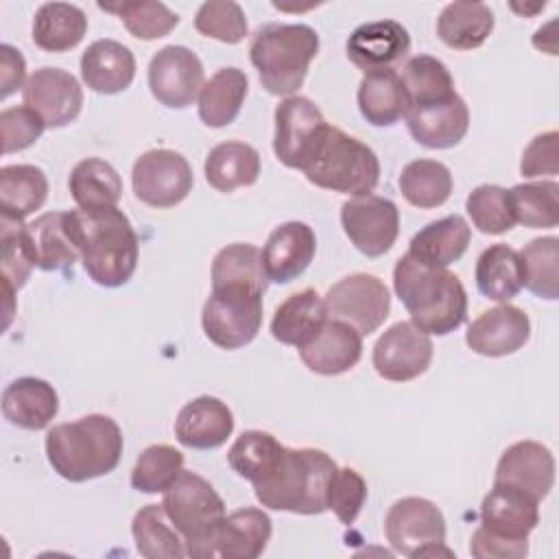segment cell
<instances>
[{
    "label": "cell",
    "instance_id": "d6986e66",
    "mask_svg": "<svg viewBox=\"0 0 559 559\" xmlns=\"http://www.w3.org/2000/svg\"><path fill=\"white\" fill-rule=\"evenodd\" d=\"M345 50L347 59L365 74L393 70L408 55L411 37L400 22L378 20L354 28Z\"/></svg>",
    "mask_w": 559,
    "mask_h": 559
},
{
    "label": "cell",
    "instance_id": "6f0895ef",
    "mask_svg": "<svg viewBox=\"0 0 559 559\" xmlns=\"http://www.w3.org/2000/svg\"><path fill=\"white\" fill-rule=\"evenodd\" d=\"M546 4L542 2V4H533V7H518V4H511V9L513 11H518V13H524V15H528V13H533V11H542Z\"/></svg>",
    "mask_w": 559,
    "mask_h": 559
},
{
    "label": "cell",
    "instance_id": "d6a6232c",
    "mask_svg": "<svg viewBox=\"0 0 559 559\" xmlns=\"http://www.w3.org/2000/svg\"><path fill=\"white\" fill-rule=\"evenodd\" d=\"M247 90L249 79L240 68H221L199 94V118L214 129L231 124L242 109Z\"/></svg>",
    "mask_w": 559,
    "mask_h": 559
},
{
    "label": "cell",
    "instance_id": "9f6ffc18",
    "mask_svg": "<svg viewBox=\"0 0 559 559\" xmlns=\"http://www.w3.org/2000/svg\"><path fill=\"white\" fill-rule=\"evenodd\" d=\"M0 79H2V92L0 96L7 98L11 96L15 90L24 87V76H26V63L24 57L20 55L17 48H13L11 44H2L0 46Z\"/></svg>",
    "mask_w": 559,
    "mask_h": 559
},
{
    "label": "cell",
    "instance_id": "7a4b0ae2",
    "mask_svg": "<svg viewBox=\"0 0 559 559\" xmlns=\"http://www.w3.org/2000/svg\"><path fill=\"white\" fill-rule=\"evenodd\" d=\"M83 269L98 286L116 288L131 280L138 266V236L118 207L70 210Z\"/></svg>",
    "mask_w": 559,
    "mask_h": 559
},
{
    "label": "cell",
    "instance_id": "484cf974",
    "mask_svg": "<svg viewBox=\"0 0 559 559\" xmlns=\"http://www.w3.org/2000/svg\"><path fill=\"white\" fill-rule=\"evenodd\" d=\"M81 79L96 94L124 92L135 79V57L116 39H96L81 55Z\"/></svg>",
    "mask_w": 559,
    "mask_h": 559
},
{
    "label": "cell",
    "instance_id": "7dc6e473",
    "mask_svg": "<svg viewBox=\"0 0 559 559\" xmlns=\"http://www.w3.org/2000/svg\"><path fill=\"white\" fill-rule=\"evenodd\" d=\"M282 450L284 445L271 432L247 430L229 448L227 461L238 476L253 485L273 467Z\"/></svg>",
    "mask_w": 559,
    "mask_h": 559
},
{
    "label": "cell",
    "instance_id": "ac0fdd59",
    "mask_svg": "<svg viewBox=\"0 0 559 559\" xmlns=\"http://www.w3.org/2000/svg\"><path fill=\"white\" fill-rule=\"evenodd\" d=\"M531 336L528 314L511 304H500L476 317L467 332L465 343L472 352L489 358L515 354Z\"/></svg>",
    "mask_w": 559,
    "mask_h": 559
},
{
    "label": "cell",
    "instance_id": "f5cc1de1",
    "mask_svg": "<svg viewBox=\"0 0 559 559\" xmlns=\"http://www.w3.org/2000/svg\"><path fill=\"white\" fill-rule=\"evenodd\" d=\"M46 124L44 120L28 107H9L0 114V135H2V153L24 151L35 144Z\"/></svg>",
    "mask_w": 559,
    "mask_h": 559
},
{
    "label": "cell",
    "instance_id": "277c9868",
    "mask_svg": "<svg viewBox=\"0 0 559 559\" xmlns=\"http://www.w3.org/2000/svg\"><path fill=\"white\" fill-rule=\"evenodd\" d=\"M122 448L120 426L98 413L57 424L46 435L48 463L70 483H83L114 472L120 463Z\"/></svg>",
    "mask_w": 559,
    "mask_h": 559
},
{
    "label": "cell",
    "instance_id": "60d3db41",
    "mask_svg": "<svg viewBox=\"0 0 559 559\" xmlns=\"http://www.w3.org/2000/svg\"><path fill=\"white\" fill-rule=\"evenodd\" d=\"M400 79L408 94L411 107L441 103L456 94L450 70L445 68L443 61L430 55L411 57L404 63Z\"/></svg>",
    "mask_w": 559,
    "mask_h": 559
},
{
    "label": "cell",
    "instance_id": "cb8c5ba5",
    "mask_svg": "<svg viewBox=\"0 0 559 559\" xmlns=\"http://www.w3.org/2000/svg\"><path fill=\"white\" fill-rule=\"evenodd\" d=\"M234 432V415L225 402L201 395L188 402L175 421V437L192 450H214Z\"/></svg>",
    "mask_w": 559,
    "mask_h": 559
},
{
    "label": "cell",
    "instance_id": "7402d4cb",
    "mask_svg": "<svg viewBox=\"0 0 559 559\" xmlns=\"http://www.w3.org/2000/svg\"><path fill=\"white\" fill-rule=\"evenodd\" d=\"M539 524V502L520 489L493 485L480 504V526L493 535L528 542Z\"/></svg>",
    "mask_w": 559,
    "mask_h": 559
},
{
    "label": "cell",
    "instance_id": "8d00e7d4",
    "mask_svg": "<svg viewBox=\"0 0 559 559\" xmlns=\"http://www.w3.org/2000/svg\"><path fill=\"white\" fill-rule=\"evenodd\" d=\"M87 33L85 13L70 2H46L33 20V41L46 52H66Z\"/></svg>",
    "mask_w": 559,
    "mask_h": 559
},
{
    "label": "cell",
    "instance_id": "ffe728a7",
    "mask_svg": "<svg viewBox=\"0 0 559 559\" xmlns=\"http://www.w3.org/2000/svg\"><path fill=\"white\" fill-rule=\"evenodd\" d=\"M317 251V236L310 225L288 221L275 227L262 249V264L266 277L275 284L297 280L312 262Z\"/></svg>",
    "mask_w": 559,
    "mask_h": 559
},
{
    "label": "cell",
    "instance_id": "8fae6325",
    "mask_svg": "<svg viewBox=\"0 0 559 559\" xmlns=\"http://www.w3.org/2000/svg\"><path fill=\"white\" fill-rule=\"evenodd\" d=\"M131 183L142 203L151 207H175L190 194L194 175L181 153L153 148L135 159Z\"/></svg>",
    "mask_w": 559,
    "mask_h": 559
},
{
    "label": "cell",
    "instance_id": "f35d334b",
    "mask_svg": "<svg viewBox=\"0 0 559 559\" xmlns=\"http://www.w3.org/2000/svg\"><path fill=\"white\" fill-rule=\"evenodd\" d=\"M135 548L146 559H181L188 557L186 542L168 520L162 504L142 507L131 522Z\"/></svg>",
    "mask_w": 559,
    "mask_h": 559
},
{
    "label": "cell",
    "instance_id": "e0dca14e",
    "mask_svg": "<svg viewBox=\"0 0 559 559\" xmlns=\"http://www.w3.org/2000/svg\"><path fill=\"white\" fill-rule=\"evenodd\" d=\"M555 483L552 452L537 441H518L509 445L493 474V485H507L524 491L533 500H544Z\"/></svg>",
    "mask_w": 559,
    "mask_h": 559
},
{
    "label": "cell",
    "instance_id": "f546056e",
    "mask_svg": "<svg viewBox=\"0 0 559 559\" xmlns=\"http://www.w3.org/2000/svg\"><path fill=\"white\" fill-rule=\"evenodd\" d=\"M358 109L373 127H391L402 120L411 107L404 83L395 70L369 72L358 85Z\"/></svg>",
    "mask_w": 559,
    "mask_h": 559
},
{
    "label": "cell",
    "instance_id": "d590c367",
    "mask_svg": "<svg viewBox=\"0 0 559 559\" xmlns=\"http://www.w3.org/2000/svg\"><path fill=\"white\" fill-rule=\"evenodd\" d=\"M260 177V153L245 142H221L205 157V179L218 192L253 186Z\"/></svg>",
    "mask_w": 559,
    "mask_h": 559
},
{
    "label": "cell",
    "instance_id": "52a82bcc",
    "mask_svg": "<svg viewBox=\"0 0 559 559\" xmlns=\"http://www.w3.org/2000/svg\"><path fill=\"white\" fill-rule=\"evenodd\" d=\"M304 175L310 183L323 190L362 197L376 190L380 181V162L365 142L328 124Z\"/></svg>",
    "mask_w": 559,
    "mask_h": 559
},
{
    "label": "cell",
    "instance_id": "f6af8a7d",
    "mask_svg": "<svg viewBox=\"0 0 559 559\" xmlns=\"http://www.w3.org/2000/svg\"><path fill=\"white\" fill-rule=\"evenodd\" d=\"M524 264V286L542 297L557 299L559 297V240L555 236H544L531 240L520 251Z\"/></svg>",
    "mask_w": 559,
    "mask_h": 559
},
{
    "label": "cell",
    "instance_id": "b9f144b4",
    "mask_svg": "<svg viewBox=\"0 0 559 559\" xmlns=\"http://www.w3.org/2000/svg\"><path fill=\"white\" fill-rule=\"evenodd\" d=\"M509 201L515 223L542 229L557 227L559 223V183L557 181H533L518 183L509 190Z\"/></svg>",
    "mask_w": 559,
    "mask_h": 559
},
{
    "label": "cell",
    "instance_id": "83f0119b",
    "mask_svg": "<svg viewBox=\"0 0 559 559\" xmlns=\"http://www.w3.org/2000/svg\"><path fill=\"white\" fill-rule=\"evenodd\" d=\"M57 411V391L41 378H17L2 391V415L17 428L41 430L55 419Z\"/></svg>",
    "mask_w": 559,
    "mask_h": 559
},
{
    "label": "cell",
    "instance_id": "1f68e13d",
    "mask_svg": "<svg viewBox=\"0 0 559 559\" xmlns=\"http://www.w3.org/2000/svg\"><path fill=\"white\" fill-rule=\"evenodd\" d=\"M476 286L493 301L509 304L524 288V264L520 251L496 242L487 247L476 260Z\"/></svg>",
    "mask_w": 559,
    "mask_h": 559
},
{
    "label": "cell",
    "instance_id": "db71d44e",
    "mask_svg": "<svg viewBox=\"0 0 559 559\" xmlns=\"http://www.w3.org/2000/svg\"><path fill=\"white\" fill-rule=\"evenodd\" d=\"M559 170V133L546 131L531 140V144L522 153L520 173L522 177H542L557 175Z\"/></svg>",
    "mask_w": 559,
    "mask_h": 559
},
{
    "label": "cell",
    "instance_id": "5b68a950",
    "mask_svg": "<svg viewBox=\"0 0 559 559\" xmlns=\"http://www.w3.org/2000/svg\"><path fill=\"white\" fill-rule=\"evenodd\" d=\"M317 52L319 35L308 24H264L249 44L260 83L273 96H293L304 85Z\"/></svg>",
    "mask_w": 559,
    "mask_h": 559
},
{
    "label": "cell",
    "instance_id": "ee69618b",
    "mask_svg": "<svg viewBox=\"0 0 559 559\" xmlns=\"http://www.w3.org/2000/svg\"><path fill=\"white\" fill-rule=\"evenodd\" d=\"M98 9L116 13L124 28L144 41L166 37L177 24L179 15L173 13L164 2L153 0H122V2H98Z\"/></svg>",
    "mask_w": 559,
    "mask_h": 559
},
{
    "label": "cell",
    "instance_id": "8992f818",
    "mask_svg": "<svg viewBox=\"0 0 559 559\" xmlns=\"http://www.w3.org/2000/svg\"><path fill=\"white\" fill-rule=\"evenodd\" d=\"M162 507L186 542L188 557H216L218 531L227 518L216 489L194 472H181L164 491Z\"/></svg>",
    "mask_w": 559,
    "mask_h": 559
},
{
    "label": "cell",
    "instance_id": "2e32d148",
    "mask_svg": "<svg viewBox=\"0 0 559 559\" xmlns=\"http://www.w3.org/2000/svg\"><path fill=\"white\" fill-rule=\"evenodd\" d=\"M24 107L33 109L46 129H59L74 122L83 107V90L79 81L61 68L35 70L22 87Z\"/></svg>",
    "mask_w": 559,
    "mask_h": 559
},
{
    "label": "cell",
    "instance_id": "5bb4252c",
    "mask_svg": "<svg viewBox=\"0 0 559 559\" xmlns=\"http://www.w3.org/2000/svg\"><path fill=\"white\" fill-rule=\"evenodd\" d=\"M203 63L186 46H164L148 63V87L157 103L170 109L190 107L203 90Z\"/></svg>",
    "mask_w": 559,
    "mask_h": 559
},
{
    "label": "cell",
    "instance_id": "11a10c76",
    "mask_svg": "<svg viewBox=\"0 0 559 559\" xmlns=\"http://www.w3.org/2000/svg\"><path fill=\"white\" fill-rule=\"evenodd\" d=\"M469 552L476 559H522L528 555V542H513L478 526L469 539Z\"/></svg>",
    "mask_w": 559,
    "mask_h": 559
},
{
    "label": "cell",
    "instance_id": "4dcf8cb0",
    "mask_svg": "<svg viewBox=\"0 0 559 559\" xmlns=\"http://www.w3.org/2000/svg\"><path fill=\"white\" fill-rule=\"evenodd\" d=\"M271 518L258 507L229 513L218 531L216 555L225 559H255L271 539Z\"/></svg>",
    "mask_w": 559,
    "mask_h": 559
},
{
    "label": "cell",
    "instance_id": "4fadbf2b",
    "mask_svg": "<svg viewBox=\"0 0 559 559\" xmlns=\"http://www.w3.org/2000/svg\"><path fill=\"white\" fill-rule=\"evenodd\" d=\"M341 225L362 255L380 258L397 240L400 212L391 199L362 194L341 205Z\"/></svg>",
    "mask_w": 559,
    "mask_h": 559
},
{
    "label": "cell",
    "instance_id": "f907efd6",
    "mask_svg": "<svg viewBox=\"0 0 559 559\" xmlns=\"http://www.w3.org/2000/svg\"><path fill=\"white\" fill-rule=\"evenodd\" d=\"M0 238H2V280L7 288L17 290L26 284L35 266L22 221L2 218Z\"/></svg>",
    "mask_w": 559,
    "mask_h": 559
},
{
    "label": "cell",
    "instance_id": "e575fe53",
    "mask_svg": "<svg viewBox=\"0 0 559 559\" xmlns=\"http://www.w3.org/2000/svg\"><path fill=\"white\" fill-rule=\"evenodd\" d=\"M48 179L39 166L13 164L0 168L2 218L22 221L46 203Z\"/></svg>",
    "mask_w": 559,
    "mask_h": 559
},
{
    "label": "cell",
    "instance_id": "3957f363",
    "mask_svg": "<svg viewBox=\"0 0 559 559\" xmlns=\"http://www.w3.org/2000/svg\"><path fill=\"white\" fill-rule=\"evenodd\" d=\"M393 288L411 323L426 334L445 336L465 321L467 293L448 269L424 266L404 253L393 269Z\"/></svg>",
    "mask_w": 559,
    "mask_h": 559
},
{
    "label": "cell",
    "instance_id": "c3c4849f",
    "mask_svg": "<svg viewBox=\"0 0 559 559\" xmlns=\"http://www.w3.org/2000/svg\"><path fill=\"white\" fill-rule=\"evenodd\" d=\"M465 210H467L474 227L483 234L498 236V234L513 229V225H515L511 201H509V190H504L502 186L485 183V186L474 188L465 201Z\"/></svg>",
    "mask_w": 559,
    "mask_h": 559
},
{
    "label": "cell",
    "instance_id": "bcb514c9",
    "mask_svg": "<svg viewBox=\"0 0 559 559\" xmlns=\"http://www.w3.org/2000/svg\"><path fill=\"white\" fill-rule=\"evenodd\" d=\"M183 472V454L166 443L148 445L131 469V487L142 493H164Z\"/></svg>",
    "mask_w": 559,
    "mask_h": 559
},
{
    "label": "cell",
    "instance_id": "7bdbcfd3",
    "mask_svg": "<svg viewBox=\"0 0 559 559\" xmlns=\"http://www.w3.org/2000/svg\"><path fill=\"white\" fill-rule=\"evenodd\" d=\"M240 284L266 290L269 277L262 264V251L249 242H234L223 247L212 262V286Z\"/></svg>",
    "mask_w": 559,
    "mask_h": 559
},
{
    "label": "cell",
    "instance_id": "836d02e7",
    "mask_svg": "<svg viewBox=\"0 0 559 559\" xmlns=\"http://www.w3.org/2000/svg\"><path fill=\"white\" fill-rule=\"evenodd\" d=\"M493 31V13L483 2H450L437 17L439 39L454 50L483 46Z\"/></svg>",
    "mask_w": 559,
    "mask_h": 559
},
{
    "label": "cell",
    "instance_id": "7c38bea8",
    "mask_svg": "<svg viewBox=\"0 0 559 559\" xmlns=\"http://www.w3.org/2000/svg\"><path fill=\"white\" fill-rule=\"evenodd\" d=\"M325 129L328 122L310 98L286 96L275 107L273 151L277 159L288 168L304 170Z\"/></svg>",
    "mask_w": 559,
    "mask_h": 559
},
{
    "label": "cell",
    "instance_id": "f1b7e54d",
    "mask_svg": "<svg viewBox=\"0 0 559 559\" xmlns=\"http://www.w3.org/2000/svg\"><path fill=\"white\" fill-rule=\"evenodd\" d=\"M472 240L467 221L459 214L443 216L419 229L408 245V255L424 266L445 269L456 262Z\"/></svg>",
    "mask_w": 559,
    "mask_h": 559
},
{
    "label": "cell",
    "instance_id": "ba28073f",
    "mask_svg": "<svg viewBox=\"0 0 559 559\" xmlns=\"http://www.w3.org/2000/svg\"><path fill=\"white\" fill-rule=\"evenodd\" d=\"M262 290L240 284L212 286L201 312L205 336L221 349L249 345L262 328Z\"/></svg>",
    "mask_w": 559,
    "mask_h": 559
},
{
    "label": "cell",
    "instance_id": "d4e9b609",
    "mask_svg": "<svg viewBox=\"0 0 559 559\" xmlns=\"http://www.w3.org/2000/svg\"><path fill=\"white\" fill-rule=\"evenodd\" d=\"M301 362L321 376H338L356 367L362 356V334L349 323L328 319L319 336L299 349Z\"/></svg>",
    "mask_w": 559,
    "mask_h": 559
},
{
    "label": "cell",
    "instance_id": "30bf717a",
    "mask_svg": "<svg viewBox=\"0 0 559 559\" xmlns=\"http://www.w3.org/2000/svg\"><path fill=\"white\" fill-rule=\"evenodd\" d=\"M328 317L349 323L362 336L376 332L391 310V295L384 282L369 273H354L338 280L323 297Z\"/></svg>",
    "mask_w": 559,
    "mask_h": 559
},
{
    "label": "cell",
    "instance_id": "ab89813d",
    "mask_svg": "<svg viewBox=\"0 0 559 559\" xmlns=\"http://www.w3.org/2000/svg\"><path fill=\"white\" fill-rule=\"evenodd\" d=\"M400 190L415 207H439L452 194V173L437 159H413L402 168Z\"/></svg>",
    "mask_w": 559,
    "mask_h": 559
},
{
    "label": "cell",
    "instance_id": "603a6c76",
    "mask_svg": "<svg viewBox=\"0 0 559 559\" xmlns=\"http://www.w3.org/2000/svg\"><path fill=\"white\" fill-rule=\"evenodd\" d=\"M24 234L35 266L41 271L72 269L81 258L70 212H46L24 225Z\"/></svg>",
    "mask_w": 559,
    "mask_h": 559
},
{
    "label": "cell",
    "instance_id": "44dd1931",
    "mask_svg": "<svg viewBox=\"0 0 559 559\" xmlns=\"http://www.w3.org/2000/svg\"><path fill=\"white\" fill-rule=\"evenodd\" d=\"M404 118L415 142L428 148H452L469 129V109L459 94L441 103L408 107Z\"/></svg>",
    "mask_w": 559,
    "mask_h": 559
},
{
    "label": "cell",
    "instance_id": "9c48e42d",
    "mask_svg": "<svg viewBox=\"0 0 559 559\" xmlns=\"http://www.w3.org/2000/svg\"><path fill=\"white\" fill-rule=\"evenodd\" d=\"M384 535L391 548L404 557H452L445 544V518L441 509L419 496H406L389 509Z\"/></svg>",
    "mask_w": 559,
    "mask_h": 559
},
{
    "label": "cell",
    "instance_id": "681fc988",
    "mask_svg": "<svg viewBox=\"0 0 559 559\" xmlns=\"http://www.w3.org/2000/svg\"><path fill=\"white\" fill-rule=\"evenodd\" d=\"M194 28L223 44H240L249 31L245 11L234 0L203 2L194 15Z\"/></svg>",
    "mask_w": 559,
    "mask_h": 559
},
{
    "label": "cell",
    "instance_id": "74e56055",
    "mask_svg": "<svg viewBox=\"0 0 559 559\" xmlns=\"http://www.w3.org/2000/svg\"><path fill=\"white\" fill-rule=\"evenodd\" d=\"M68 188L81 210L116 207L122 197V179L118 170L98 157L81 159L70 173Z\"/></svg>",
    "mask_w": 559,
    "mask_h": 559
},
{
    "label": "cell",
    "instance_id": "6da1fadb",
    "mask_svg": "<svg viewBox=\"0 0 559 559\" xmlns=\"http://www.w3.org/2000/svg\"><path fill=\"white\" fill-rule=\"evenodd\" d=\"M336 469L323 450L284 445L273 467L253 483V493L266 509L319 515L328 511V489Z\"/></svg>",
    "mask_w": 559,
    "mask_h": 559
},
{
    "label": "cell",
    "instance_id": "9a60e30c",
    "mask_svg": "<svg viewBox=\"0 0 559 559\" xmlns=\"http://www.w3.org/2000/svg\"><path fill=\"white\" fill-rule=\"evenodd\" d=\"M432 341L411 321L393 323L373 345V367L380 378L408 382L426 373L432 362Z\"/></svg>",
    "mask_w": 559,
    "mask_h": 559
},
{
    "label": "cell",
    "instance_id": "4316f807",
    "mask_svg": "<svg viewBox=\"0 0 559 559\" xmlns=\"http://www.w3.org/2000/svg\"><path fill=\"white\" fill-rule=\"evenodd\" d=\"M328 319L323 297L314 288H304L277 306L271 321V334L280 343L301 349L319 336Z\"/></svg>",
    "mask_w": 559,
    "mask_h": 559
},
{
    "label": "cell",
    "instance_id": "816d5d0a",
    "mask_svg": "<svg viewBox=\"0 0 559 559\" xmlns=\"http://www.w3.org/2000/svg\"><path fill=\"white\" fill-rule=\"evenodd\" d=\"M365 500H367L365 478L352 467H338L328 489V509L338 518L341 524L349 526L356 522Z\"/></svg>",
    "mask_w": 559,
    "mask_h": 559
}]
</instances>
